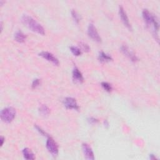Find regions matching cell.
I'll list each match as a JSON object with an SVG mask.
<instances>
[{"instance_id": "23", "label": "cell", "mask_w": 160, "mask_h": 160, "mask_svg": "<svg viewBox=\"0 0 160 160\" xmlns=\"http://www.w3.org/2000/svg\"><path fill=\"white\" fill-rule=\"evenodd\" d=\"M4 140H5V138L3 136H1V138H0V141H1V147H2V146L3 145Z\"/></svg>"}, {"instance_id": "10", "label": "cell", "mask_w": 160, "mask_h": 160, "mask_svg": "<svg viewBox=\"0 0 160 160\" xmlns=\"http://www.w3.org/2000/svg\"><path fill=\"white\" fill-rule=\"evenodd\" d=\"M119 15L124 25L127 28H128L129 30H131V26L129 23L128 17L127 15L126 11H124V8L122 6H120V8H119Z\"/></svg>"}, {"instance_id": "22", "label": "cell", "mask_w": 160, "mask_h": 160, "mask_svg": "<svg viewBox=\"0 0 160 160\" xmlns=\"http://www.w3.org/2000/svg\"><path fill=\"white\" fill-rule=\"evenodd\" d=\"M88 121L89 122V123L90 124H96V123H98V120L96 119V118H93V117H91L89 118L88 119Z\"/></svg>"}, {"instance_id": "15", "label": "cell", "mask_w": 160, "mask_h": 160, "mask_svg": "<svg viewBox=\"0 0 160 160\" xmlns=\"http://www.w3.org/2000/svg\"><path fill=\"white\" fill-rule=\"evenodd\" d=\"M39 114L44 117H46L50 113V109L46 105H42L39 108Z\"/></svg>"}, {"instance_id": "1", "label": "cell", "mask_w": 160, "mask_h": 160, "mask_svg": "<svg viewBox=\"0 0 160 160\" xmlns=\"http://www.w3.org/2000/svg\"><path fill=\"white\" fill-rule=\"evenodd\" d=\"M22 21L23 23L32 31L41 34V35H44L45 34L43 27L32 17L28 15H24L22 18Z\"/></svg>"}, {"instance_id": "24", "label": "cell", "mask_w": 160, "mask_h": 160, "mask_svg": "<svg viewBox=\"0 0 160 160\" xmlns=\"http://www.w3.org/2000/svg\"><path fill=\"white\" fill-rule=\"evenodd\" d=\"M150 158L151 159H156L157 158H156V156L154 155H150Z\"/></svg>"}, {"instance_id": "3", "label": "cell", "mask_w": 160, "mask_h": 160, "mask_svg": "<svg viewBox=\"0 0 160 160\" xmlns=\"http://www.w3.org/2000/svg\"><path fill=\"white\" fill-rule=\"evenodd\" d=\"M46 148L53 156L58 155V146L51 137L48 136L46 141Z\"/></svg>"}, {"instance_id": "12", "label": "cell", "mask_w": 160, "mask_h": 160, "mask_svg": "<svg viewBox=\"0 0 160 160\" xmlns=\"http://www.w3.org/2000/svg\"><path fill=\"white\" fill-rule=\"evenodd\" d=\"M98 60L101 63H105L108 62L113 60V58L111 57L110 55L104 53L103 51H101L98 55Z\"/></svg>"}, {"instance_id": "13", "label": "cell", "mask_w": 160, "mask_h": 160, "mask_svg": "<svg viewBox=\"0 0 160 160\" xmlns=\"http://www.w3.org/2000/svg\"><path fill=\"white\" fill-rule=\"evenodd\" d=\"M23 155L26 159L33 160L35 159V156H34L33 153L31 151L30 149L28 148H25L23 150Z\"/></svg>"}, {"instance_id": "8", "label": "cell", "mask_w": 160, "mask_h": 160, "mask_svg": "<svg viewBox=\"0 0 160 160\" xmlns=\"http://www.w3.org/2000/svg\"><path fill=\"white\" fill-rule=\"evenodd\" d=\"M143 17L144 22L147 23L148 26H150L153 24L156 16H153L147 9H144L143 11Z\"/></svg>"}, {"instance_id": "16", "label": "cell", "mask_w": 160, "mask_h": 160, "mask_svg": "<svg viewBox=\"0 0 160 160\" xmlns=\"http://www.w3.org/2000/svg\"><path fill=\"white\" fill-rule=\"evenodd\" d=\"M70 51L74 56H76V57H79V56H80L82 54V51L81 49H80L79 48L76 46H71Z\"/></svg>"}, {"instance_id": "14", "label": "cell", "mask_w": 160, "mask_h": 160, "mask_svg": "<svg viewBox=\"0 0 160 160\" xmlns=\"http://www.w3.org/2000/svg\"><path fill=\"white\" fill-rule=\"evenodd\" d=\"M26 38V35L22 31L19 30L16 31V33L15 34V39L18 43H22L25 42Z\"/></svg>"}, {"instance_id": "18", "label": "cell", "mask_w": 160, "mask_h": 160, "mask_svg": "<svg viewBox=\"0 0 160 160\" xmlns=\"http://www.w3.org/2000/svg\"><path fill=\"white\" fill-rule=\"evenodd\" d=\"M71 15H72V16H73V19H74L75 22L77 23H78L80 21V16L77 13V12L75 11L74 10H73L71 11Z\"/></svg>"}, {"instance_id": "11", "label": "cell", "mask_w": 160, "mask_h": 160, "mask_svg": "<svg viewBox=\"0 0 160 160\" xmlns=\"http://www.w3.org/2000/svg\"><path fill=\"white\" fill-rule=\"evenodd\" d=\"M73 79L76 83H81L84 81V78L81 73L77 68H74L73 71Z\"/></svg>"}, {"instance_id": "9", "label": "cell", "mask_w": 160, "mask_h": 160, "mask_svg": "<svg viewBox=\"0 0 160 160\" xmlns=\"http://www.w3.org/2000/svg\"><path fill=\"white\" fill-rule=\"evenodd\" d=\"M82 150H83V153H84V155L86 159H90V160L95 159L93 151L92 148L89 146V144L86 143H83L82 144Z\"/></svg>"}, {"instance_id": "20", "label": "cell", "mask_w": 160, "mask_h": 160, "mask_svg": "<svg viewBox=\"0 0 160 160\" xmlns=\"http://www.w3.org/2000/svg\"><path fill=\"white\" fill-rule=\"evenodd\" d=\"M34 128H35L36 129V130L39 132V133L40 135H43V136H48V135L46 133V132H45L42 128H40L39 127H38L37 124L34 125Z\"/></svg>"}, {"instance_id": "26", "label": "cell", "mask_w": 160, "mask_h": 160, "mask_svg": "<svg viewBox=\"0 0 160 160\" xmlns=\"http://www.w3.org/2000/svg\"><path fill=\"white\" fill-rule=\"evenodd\" d=\"M0 26H1V32L3 31V22H1V25H0Z\"/></svg>"}, {"instance_id": "25", "label": "cell", "mask_w": 160, "mask_h": 160, "mask_svg": "<svg viewBox=\"0 0 160 160\" xmlns=\"http://www.w3.org/2000/svg\"><path fill=\"white\" fill-rule=\"evenodd\" d=\"M104 123H105V126L106 127H108V125H109V123H108V122L107 121V120H105V122H104Z\"/></svg>"}, {"instance_id": "2", "label": "cell", "mask_w": 160, "mask_h": 160, "mask_svg": "<svg viewBox=\"0 0 160 160\" xmlns=\"http://www.w3.org/2000/svg\"><path fill=\"white\" fill-rule=\"evenodd\" d=\"M16 110L13 107H7L3 109L1 111V120L6 123H11L16 116Z\"/></svg>"}, {"instance_id": "17", "label": "cell", "mask_w": 160, "mask_h": 160, "mask_svg": "<svg viewBox=\"0 0 160 160\" xmlns=\"http://www.w3.org/2000/svg\"><path fill=\"white\" fill-rule=\"evenodd\" d=\"M101 85L103 88L105 89L106 92H111V91H112V89H113L112 86H111V84H109V83H108V82H105V81L102 82Z\"/></svg>"}, {"instance_id": "7", "label": "cell", "mask_w": 160, "mask_h": 160, "mask_svg": "<svg viewBox=\"0 0 160 160\" xmlns=\"http://www.w3.org/2000/svg\"><path fill=\"white\" fill-rule=\"evenodd\" d=\"M39 56H40V57H42L43 58L46 60L47 61L51 62L52 63H53L55 65H59L58 60L51 53L47 52V51H42L39 54Z\"/></svg>"}, {"instance_id": "6", "label": "cell", "mask_w": 160, "mask_h": 160, "mask_svg": "<svg viewBox=\"0 0 160 160\" xmlns=\"http://www.w3.org/2000/svg\"><path fill=\"white\" fill-rule=\"evenodd\" d=\"M121 50L122 51V53L127 57L128 58H129L132 61H137L138 60V57H136V55L134 53V52L133 51H131L129 48H128V46H127V45H123L121 47Z\"/></svg>"}, {"instance_id": "4", "label": "cell", "mask_w": 160, "mask_h": 160, "mask_svg": "<svg viewBox=\"0 0 160 160\" xmlns=\"http://www.w3.org/2000/svg\"><path fill=\"white\" fill-rule=\"evenodd\" d=\"M88 34L89 38L96 42H101V38L93 24L90 23L88 28Z\"/></svg>"}, {"instance_id": "21", "label": "cell", "mask_w": 160, "mask_h": 160, "mask_svg": "<svg viewBox=\"0 0 160 160\" xmlns=\"http://www.w3.org/2000/svg\"><path fill=\"white\" fill-rule=\"evenodd\" d=\"M39 85H40V80L39 79H35V80H33L31 86L33 88H36Z\"/></svg>"}, {"instance_id": "19", "label": "cell", "mask_w": 160, "mask_h": 160, "mask_svg": "<svg viewBox=\"0 0 160 160\" xmlns=\"http://www.w3.org/2000/svg\"><path fill=\"white\" fill-rule=\"evenodd\" d=\"M80 47L81 48V50L83 51H84L85 52H89L90 50V48L89 46L85 43H83V42H81L80 43Z\"/></svg>"}, {"instance_id": "5", "label": "cell", "mask_w": 160, "mask_h": 160, "mask_svg": "<svg viewBox=\"0 0 160 160\" xmlns=\"http://www.w3.org/2000/svg\"><path fill=\"white\" fill-rule=\"evenodd\" d=\"M64 106L69 109H74L78 110L80 107L78 105L76 100L71 97H67L63 100Z\"/></svg>"}]
</instances>
